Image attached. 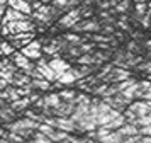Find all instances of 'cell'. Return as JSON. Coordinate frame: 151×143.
I'll list each match as a JSON object with an SVG mask.
<instances>
[{
  "mask_svg": "<svg viewBox=\"0 0 151 143\" xmlns=\"http://www.w3.org/2000/svg\"><path fill=\"white\" fill-rule=\"evenodd\" d=\"M80 20H82V10H80V9H71L70 12H66L65 15L60 17L58 26L63 27V29H70V27L73 29Z\"/></svg>",
  "mask_w": 151,
  "mask_h": 143,
  "instance_id": "obj_1",
  "label": "cell"
},
{
  "mask_svg": "<svg viewBox=\"0 0 151 143\" xmlns=\"http://www.w3.org/2000/svg\"><path fill=\"white\" fill-rule=\"evenodd\" d=\"M5 26L10 29V36H12V34H17V33H34V29H36V24L31 22L29 19L9 22V24H5Z\"/></svg>",
  "mask_w": 151,
  "mask_h": 143,
  "instance_id": "obj_2",
  "label": "cell"
},
{
  "mask_svg": "<svg viewBox=\"0 0 151 143\" xmlns=\"http://www.w3.org/2000/svg\"><path fill=\"white\" fill-rule=\"evenodd\" d=\"M10 58H12V61L17 65V68H21L22 72H26V73H31L32 70H36V63H32V61H31V58H27V56L22 53V51L14 53Z\"/></svg>",
  "mask_w": 151,
  "mask_h": 143,
  "instance_id": "obj_3",
  "label": "cell"
},
{
  "mask_svg": "<svg viewBox=\"0 0 151 143\" xmlns=\"http://www.w3.org/2000/svg\"><path fill=\"white\" fill-rule=\"evenodd\" d=\"M36 68L41 72L42 78H46V80L53 82V83L58 80V75H56V72L53 70V68H51L49 61H46L44 58H39V60H36Z\"/></svg>",
  "mask_w": 151,
  "mask_h": 143,
  "instance_id": "obj_4",
  "label": "cell"
},
{
  "mask_svg": "<svg viewBox=\"0 0 151 143\" xmlns=\"http://www.w3.org/2000/svg\"><path fill=\"white\" fill-rule=\"evenodd\" d=\"M9 41L14 44L15 48L22 49L24 46H27L31 41H34V33H17V34H12Z\"/></svg>",
  "mask_w": 151,
  "mask_h": 143,
  "instance_id": "obj_5",
  "label": "cell"
},
{
  "mask_svg": "<svg viewBox=\"0 0 151 143\" xmlns=\"http://www.w3.org/2000/svg\"><path fill=\"white\" fill-rule=\"evenodd\" d=\"M75 31H82V33H97V31H100L102 26H100V22H97L95 19H82L75 27H73Z\"/></svg>",
  "mask_w": 151,
  "mask_h": 143,
  "instance_id": "obj_6",
  "label": "cell"
},
{
  "mask_svg": "<svg viewBox=\"0 0 151 143\" xmlns=\"http://www.w3.org/2000/svg\"><path fill=\"white\" fill-rule=\"evenodd\" d=\"M22 53L26 54L27 58H31V60H39L41 58V53H42V46H41V43L39 41H31L27 46H24L21 49Z\"/></svg>",
  "mask_w": 151,
  "mask_h": 143,
  "instance_id": "obj_7",
  "label": "cell"
},
{
  "mask_svg": "<svg viewBox=\"0 0 151 143\" xmlns=\"http://www.w3.org/2000/svg\"><path fill=\"white\" fill-rule=\"evenodd\" d=\"M56 128L58 129H63V131H75L76 129V124L71 118H65V116H58L56 118Z\"/></svg>",
  "mask_w": 151,
  "mask_h": 143,
  "instance_id": "obj_8",
  "label": "cell"
},
{
  "mask_svg": "<svg viewBox=\"0 0 151 143\" xmlns=\"http://www.w3.org/2000/svg\"><path fill=\"white\" fill-rule=\"evenodd\" d=\"M76 80H78V77L75 73V68H70V70H66V72H63V73L58 75V82L63 83V85H71Z\"/></svg>",
  "mask_w": 151,
  "mask_h": 143,
  "instance_id": "obj_9",
  "label": "cell"
},
{
  "mask_svg": "<svg viewBox=\"0 0 151 143\" xmlns=\"http://www.w3.org/2000/svg\"><path fill=\"white\" fill-rule=\"evenodd\" d=\"M109 78L119 83V82H124V80H127V78H131V72L126 70V68H114L109 73Z\"/></svg>",
  "mask_w": 151,
  "mask_h": 143,
  "instance_id": "obj_10",
  "label": "cell"
},
{
  "mask_svg": "<svg viewBox=\"0 0 151 143\" xmlns=\"http://www.w3.org/2000/svg\"><path fill=\"white\" fill-rule=\"evenodd\" d=\"M99 142H104V143H122L124 142V136L121 135L119 129H112L110 133L104 135L99 138Z\"/></svg>",
  "mask_w": 151,
  "mask_h": 143,
  "instance_id": "obj_11",
  "label": "cell"
},
{
  "mask_svg": "<svg viewBox=\"0 0 151 143\" xmlns=\"http://www.w3.org/2000/svg\"><path fill=\"white\" fill-rule=\"evenodd\" d=\"M49 65H51V68L56 72V75H60V73H63V72H66V70L71 68L63 58H58V56H55L53 60H49Z\"/></svg>",
  "mask_w": 151,
  "mask_h": 143,
  "instance_id": "obj_12",
  "label": "cell"
},
{
  "mask_svg": "<svg viewBox=\"0 0 151 143\" xmlns=\"http://www.w3.org/2000/svg\"><path fill=\"white\" fill-rule=\"evenodd\" d=\"M119 131H121V135H122L124 138H127V136L141 135V133H139V126L132 124V123H126L124 126H121V128H119Z\"/></svg>",
  "mask_w": 151,
  "mask_h": 143,
  "instance_id": "obj_13",
  "label": "cell"
},
{
  "mask_svg": "<svg viewBox=\"0 0 151 143\" xmlns=\"http://www.w3.org/2000/svg\"><path fill=\"white\" fill-rule=\"evenodd\" d=\"M31 104H32V101H31L29 97H21V99H17V101L10 102V107L14 109V111H24V109H27Z\"/></svg>",
  "mask_w": 151,
  "mask_h": 143,
  "instance_id": "obj_14",
  "label": "cell"
},
{
  "mask_svg": "<svg viewBox=\"0 0 151 143\" xmlns=\"http://www.w3.org/2000/svg\"><path fill=\"white\" fill-rule=\"evenodd\" d=\"M61 102H63V99L60 97V94H48L46 97H44V106L53 107V109H56Z\"/></svg>",
  "mask_w": 151,
  "mask_h": 143,
  "instance_id": "obj_15",
  "label": "cell"
},
{
  "mask_svg": "<svg viewBox=\"0 0 151 143\" xmlns=\"http://www.w3.org/2000/svg\"><path fill=\"white\" fill-rule=\"evenodd\" d=\"M31 83H32L34 90H48V89L51 87V83H53V82L46 80V78H32Z\"/></svg>",
  "mask_w": 151,
  "mask_h": 143,
  "instance_id": "obj_16",
  "label": "cell"
},
{
  "mask_svg": "<svg viewBox=\"0 0 151 143\" xmlns=\"http://www.w3.org/2000/svg\"><path fill=\"white\" fill-rule=\"evenodd\" d=\"M78 63H80V65H99V60H97L95 54L85 53V54H82V56L78 58Z\"/></svg>",
  "mask_w": 151,
  "mask_h": 143,
  "instance_id": "obj_17",
  "label": "cell"
},
{
  "mask_svg": "<svg viewBox=\"0 0 151 143\" xmlns=\"http://www.w3.org/2000/svg\"><path fill=\"white\" fill-rule=\"evenodd\" d=\"M49 138L53 140L55 143H63L66 138H68V131H63V129H58V131H53L51 135H49Z\"/></svg>",
  "mask_w": 151,
  "mask_h": 143,
  "instance_id": "obj_18",
  "label": "cell"
},
{
  "mask_svg": "<svg viewBox=\"0 0 151 143\" xmlns=\"http://www.w3.org/2000/svg\"><path fill=\"white\" fill-rule=\"evenodd\" d=\"M14 109L10 107V106H5V107H2V111H0V118H2V121L7 124L10 119H14Z\"/></svg>",
  "mask_w": 151,
  "mask_h": 143,
  "instance_id": "obj_19",
  "label": "cell"
},
{
  "mask_svg": "<svg viewBox=\"0 0 151 143\" xmlns=\"http://www.w3.org/2000/svg\"><path fill=\"white\" fill-rule=\"evenodd\" d=\"M63 39L66 41L68 44H82V43H83V38H80V36H78V34H75V33L63 34Z\"/></svg>",
  "mask_w": 151,
  "mask_h": 143,
  "instance_id": "obj_20",
  "label": "cell"
},
{
  "mask_svg": "<svg viewBox=\"0 0 151 143\" xmlns=\"http://www.w3.org/2000/svg\"><path fill=\"white\" fill-rule=\"evenodd\" d=\"M2 53H4V56H12L15 53V46L9 39H5L4 44H2Z\"/></svg>",
  "mask_w": 151,
  "mask_h": 143,
  "instance_id": "obj_21",
  "label": "cell"
},
{
  "mask_svg": "<svg viewBox=\"0 0 151 143\" xmlns=\"http://www.w3.org/2000/svg\"><path fill=\"white\" fill-rule=\"evenodd\" d=\"M132 124H136V126H139V128H143V126H150L151 124V113L150 114H146V116H143V118H137Z\"/></svg>",
  "mask_w": 151,
  "mask_h": 143,
  "instance_id": "obj_22",
  "label": "cell"
},
{
  "mask_svg": "<svg viewBox=\"0 0 151 143\" xmlns=\"http://www.w3.org/2000/svg\"><path fill=\"white\" fill-rule=\"evenodd\" d=\"M34 143H55L48 135H44L41 131H37V135L34 136Z\"/></svg>",
  "mask_w": 151,
  "mask_h": 143,
  "instance_id": "obj_23",
  "label": "cell"
},
{
  "mask_svg": "<svg viewBox=\"0 0 151 143\" xmlns=\"http://www.w3.org/2000/svg\"><path fill=\"white\" fill-rule=\"evenodd\" d=\"M90 38H92L93 43H110V38H112V36H104V34H95L93 33V36H90Z\"/></svg>",
  "mask_w": 151,
  "mask_h": 143,
  "instance_id": "obj_24",
  "label": "cell"
},
{
  "mask_svg": "<svg viewBox=\"0 0 151 143\" xmlns=\"http://www.w3.org/2000/svg\"><path fill=\"white\" fill-rule=\"evenodd\" d=\"M60 97H61L63 101H75V90H63V92H60Z\"/></svg>",
  "mask_w": 151,
  "mask_h": 143,
  "instance_id": "obj_25",
  "label": "cell"
},
{
  "mask_svg": "<svg viewBox=\"0 0 151 143\" xmlns=\"http://www.w3.org/2000/svg\"><path fill=\"white\" fill-rule=\"evenodd\" d=\"M37 131H41V133H44V135H51L53 131H55V126H51V124H48V123H41L39 124V129Z\"/></svg>",
  "mask_w": 151,
  "mask_h": 143,
  "instance_id": "obj_26",
  "label": "cell"
},
{
  "mask_svg": "<svg viewBox=\"0 0 151 143\" xmlns=\"http://www.w3.org/2000/svg\"><path fill=\"white\" fill-rule=\"evenodd\" d=\"M132 83H136V82L132 80V78H127V80H124V82H119V83H116V87L119 92H122V90H126L127 87H131Z\"/></svg>",
  "mask_w": 151,
  "mask_h": 143,
  "instance_id": "obj_27",
  "label": "cell"
},
{
  "mask_svg": "<svg viewBox=\"0 0 151 143\" xmlns=\"http://www.w3.org/2000/svg\"><path fill=\"white\" fill-rule=\"evenodd\" d=\"M127 7H129V0H122V2H117V5H116V12H122L126 14L127 12Z\"/></svg>",
  "mask_w": 151,
  "mask_h": 143,
  "instance_id": "obj_28",
  "label": "cell"
},
{
  "mask_svg": "<svg viewBox=\"0 0 151 143\" xmlns=\"http://www.w3.org/2000/svg\"><path fill=\"white\" fill-rule=\"evenodd\" d=\"M141 140V135H136V136H127V138H124L122 143H137Z\"/></svg>",
  "mask_w": 151,
  "mask_h": 143,
  "instance_id": "obj_29",
  "label": "cell"
},
{
  "mask_svg": "<svg viewBox=\"0 0 151 143\" xmlns=\"http://www.w3.org/2000/svg\"><path fill=\"white\" fill-rule=\"evenodd\" d=\"M80 46H82L83 53H90V51L93 49V43H82Z\"/></svg>",
  "mask_w": 151,
  "mask_h": 143,
  "instance_id": "obj_30",
  "label": "cell"
},
{
  "mask_svg": "<svg viewBox=\"0 0 151 143\" xmlns=\"http://www.w3.org/2000/svg\"><path fill=\"white\" fill-rule=\"evenodd\" d=\"M139 133L143 136H151V124L150 126H143V128H139Z\"/></svg>",
  "mask_w": 151,
  "mask_h": 143,
  "instance_id": "obj_31",
  "label": "cell"
},
{
  "mask_svg": "<svg viewBox=\"0 0 151 143\" xmlns=\"http://www.w3.org/2000/svg\"><path fill=\"white\" fill-rule=\"evenodd\" d=\"M139 70H146V72H151V63L150 61H148V63H141V65H139Z\"/></svg>",
  "mask_w": 151,
  "mask_h": 143,
  "instance_id": "obj_32",
  "label": "cell"
},
{
  "mask_svg": "<svg viewBox=\"0 0 151 143\" xmlns=\"http://www.w3.org/2000/svg\"><path fill=\"white\" fill-rule=\"evenodd\" d=\"M99 143H104V142H99Z\"/></svg>",
  "mask_w": 151,
  "mask_h": 143,
  "instance_id": "obj_33",
  "label": "cell"
}]
</instances>
